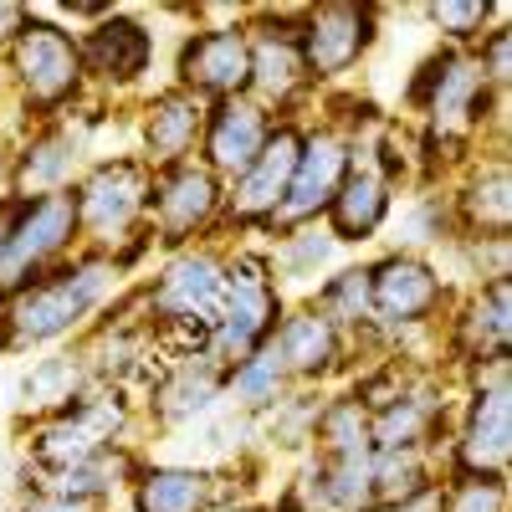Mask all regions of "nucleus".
<instances>
[{"mask_svg": "<svg viewBox=\"0 0 512 512\" xmlns=\"http://www.w3.org/2000/svg\"><path fill=\"white\" fill-rule=\"evenodd\" d=\"M446 512H507V482L497 477H441Z\"/></svg>", "mask_w": 512, "mask_h": 512, "instance_id": "obj_36", "label": "nucleus"}, {"mask_svg": "<svg viewBox=\"0 0 512 512\" xmlns=\"http://www.w3.org/2000/svg\"><path fill=\"white\" fill-rule=\"evenodd\" d=\"M308 303L333 318L338 328H344L354 344L359 338H369V262H349V267H333L313 292H308Z\"/></svg>", "mask_w": 512, "mask_h": 512, "instance_id": "obj_29", "label": "nucleus"}, {"mask_svg": "<svg viewBox=\"0 0 512 512\" xmlns=\"http://www.w3.org/2000/svg\"><path fill=\"white\" fill-rule=\"evenodd\" d=\"M359 512H384V507H359Z\"/></svg>", "mask_w": 512, "mask_h": 512, "instance_id": "obj_44", "label": "nucleus"}, {"mask_svg": "<svg viewBox=\"0 0 512 512\" xmlns=\"http://www.w3.org/2000/svg\"><path fill=\"white\" fill-rule=\"evenodd\" d=\"M303 128L308 123H297V118H277L267 149L251 159V169L241 180L226 185V210H221V231H216L221 246H226V231H236V236L272 231L277 210H282V195L292 185L297 154H303Z\"/></svg>", "mask_w": 512, "mask_h": 512, "instance_id": "obj_13", "label": "nucleus"}, {"mask_svg": "<svg viewBox=\"0 0 512 512\" xmlns=\"http://www.w3.org/2000/svg\"><path fill=\"white\" fill-rule=\"evenodd\" d=\"M0 103H11V72H6V52H0Z\"/></svg>", "mask_w": 512, "mask_h": 512, "instance_id": "obj_42", "label": "nucleus"}, {"mask_svg": "<svg viewBox=\"0 0 512 512\" xmlns=\"http://www.w3.org/2000/svg\"><path fill=\"white\" fill-rule=\"evenodd\" d=\"M303 11V6H297ZM297 11H272V6H251L246 11V36H251V88L272 118H292V108L313 93L303 47H297Z\"/></svg>", "mask_w": 512, "mask_h": 512, "instance_id": "obj_12", "label": "nucleus"}, {"mask_svg": "<svg viewBox=\"0 0 512 512\" xmlns=\"http://www.w3.org/2000/svg\"><path fill=\"white\" fill-rule=\"evenodd\" d=\"M349 164H354V139L333 118L303 128V154H297V169H292V185H287L282 210L272 221V236L292 231V226L323 221V210L333 205L338 185H344V175H349Z\"/></svg>", "mask_w": 512, "mask_h": 512, "instance_id": "obj_18", "label": "nucleus"}, {"mask_svg": "<svg viewBox=\"0 0 512 512\" xmlns=\"http://www.w3.org/2000/svg\"><path fill=\"white\" fill-rule=\"evenodd\" d=\"M11 195V134L0 128V200Z\"/></svg>", "mask_w": 512, "mask_h": 512, "instance_id": "obj_41", "label": "nucleus"}, {"mask_svg": "<svg viewBox=\"0 0 512 512\" xmlns=\"http://www.w3.org/2000/svg\"><path fill=\"white\" fill-rule=\"evenodd\" d=\"M267 256H272V272H277L282 292H287V287H308V292H313V287L333 272V262H338V241L328 236L323 221H313V226L277 231L272 246H267Z\"/></svg>", "mask_w": 512, "mask_h": 512, "instance_id": "obj_28", "label": "nucleus"}, {"mask_svg": "<svg viewBox=\"0 0 512 512\" xmlns=\"http://www.w3.org/2000/svg\"><path fill=\"white\" fill-rule=\"evenodd\" d=\"M379 128H384V123H379ZM395 205H400V185L384 175V164L374 159L369 134H359V139H354L349 175H344V185H338L333 205L323 210L328 236H333L338 246H364V241H374L384 226H390Z\"/></svg>", "mask_w": 512, "mask_h": 512, "instance_id": "obj_21", "label": "nucleus"}, {"mask_svg": "<svg viewBox=\"0 0 512 512\" xmlns=\"http://www.w3.org/2000/svg\"><path fill=\"white\" fill-rule=\"evenodd\" d=\"M118 262L103 251H72L67 262L41 272L36 282L0 297V354L52 349L82 338L118 297Z\"/></svg>", "mask_w": 512, "mask_h": 512, "instance_id": "obj_1", "label": "nucleus"}, {"mask_svg": "<svg viewBox=\"0 0 512 512\" xmlns=\"http://www.w3.org/2000/svg\"><path fill=\"white\" fill-rule=\"evenodd\" d=\"M272 349H277V359H282V369L297 390H328V379L349 374L354 338L303 297V303H292L282 313V323L272 328Z\"/></svg>", "mask_w": 512, "mask_h": 512, "instance_id": "obj_20", "label": "nucleus"}, {"mask_svg": "<svg viewBox=\"0 0 512 512\" xmlns=\"http://www.w3.org/2000/svg\"><path fill=\"white\" fill-rule=\"evenodd\" d=\"M441 472H446L441 451H425V446L374 451V507H395V502L415 497L420 487L441 482Z\"/></svg>", "mask_w": 512, "mask_h": 512, "instance_id": "obj_31", "label": "nucleus"}, {"mask_svg": "<svg viewBox=\"0 0 512 512\" xmlns=\"http://www.w3.org/2000/svg\"><path fill=\"white\" fill-rule=\"evenodd\" d=\"M456 303L436 256L384 251L369 262V338L384 354H405L410 338H431Z\"/></svg>", "mask_w": 512, "mask_h": 512, "instance_id": "obj_3", "label": "nucleus"}, {"mask_svg": "<svg viewBox=\"0 0 512 512\" xmlns=\"http://www.w3.org/2000/svg\"><path fill=\"white\" fill-rule=\"evenodd\" d=\"M77 52H82V72H88V93L103 98L134 93L154 67V26L113 6L103 21H93L77 36Z\"/></svg>", "mask_w": 512, "mask_h": 512, "instance_id": "obj_19", "label": "nucleus"}, {"mask_svg": "<svg viewBox=\"0 0 512 512\" xmlns=\"http://www.w3.org/2000/svg\"><path fill=\"white\" fill-rule=\"evenodd\" d=\"M139 472V451L134 446H108L77 466L62 472H26V487L36 497H72V502H108L113 492H123Z\"/></svg>", "mask_w": 512, "mask_h": 512, "instance_id": "obj_26", "label": "nucleus"}, {"mask_svg": "<svg viewBox=\"0 0 512 512\" xmlns=\"http://www.w3.org/2000/svg\"><path fill=\"white\" fill-rule=\"evenodd\" d=\"M221 400H226V364L216 354L164 359L139 395V420H149L154 431H195L200 420L221 410Z\"/></svg>", "mask_w": 512, "mask_h": 512, "instance_id": "obj_15", "label": "nucleus"}, {"mask_svg": "<svg viewBox=\"0 0 512 512\" xmlns=\"http://www.w3.org/2000/svg\"><path fill=\"white\" fill-rule=\"evenodd\" d=\"M149 185L154 169L139 154H108V159H88L82 180L67 190L72 210H77V231H82V251H103L118 256L128 246H139L149 236Z\"/></svg>", "mask_w": 512, "mask_h": 512, "instance_id": "obj_5", "label": "nucleus"}, {"mask_svg": "<svg viewBox=\"0 0 512 512\" xmlns=\"http://www.w3.org/2000/svg\"><path fill=\"white\" fill-rule=\"evenodd\" d=\"M26 11H31V6H16V0H0V52H6L11 41H16V31H21Z\"/></svg>", "mask_w": 512, "mask_h": 512, "instance_id": "obj_40", "label": "nucleus"}, {"mask_svg": "<svg viewBox=\"0 0 512 512\" xmlns=\"http://www.w3.org/2000/svg\"><path fill=\"white\" fill-rule=\"evenodd\" d=\"M205 113H210V103L180 93L175 82L159 88V93H149L139 118H134V128H139V149L134 154L149 169H169V164L195 159L200 154V134H205Z\"/></svg>", "mask_w": 512, "mask_h": 512, "instance_id": "obj_24", "label": "nucleus"}, {"mask_svg": "<svg viewBox=\"0 0 512 512\" xmlns=\"http://www.w3.org/2000/svg\"><path fill=\"white\" fill-rule=\"evenodd\" d=\"M379 41V6L369 0H323V6L297 11V47H303V67L313 88H333L344 82Z\"/></svg>", "mask_w": 512, "mask_h": 512, "instance_id": "obj_11", "label": "nucleus"}, {"mask_svg": "<svg viewBox=\"0 0 512 512\" xmlns=\"http://www.w3.org/2000/svg\"><path fill=\"white\" fill-rule=\"evenodd\" d=\"M6 72H11V103L21 113V128L72 118V108L88 98V72H82L77 36L52 16L26 11L16 41L6 47Z\"/></svg>", "mask_w": 512, "mask_h": 512, "instance_id": "obj_2", "label": "nucleus"}, {"mask_svg": "<svg viewBox=\"0 0 512 512\" xmlns=\"http://www.w3.org/2000/svg\"><path fill=\"white\" fill-rule=\"evenodd\" d=\"M72 251H82L72 195H36V200L11 195L6 246H0V297H11L16 287L36 282L41 272H52Z\"/></svg>", "mask_w": 512, "mask_h": 512, "instance_id": "obj_9", "label": "nucleus"}, {"mask_svg": "<svg viewBox=\"0 0 512 512\" xmlns=\"http://www.w3.org/2000/svg\"><path fill=\"white\" fill-rule=\"evenodd\" d=\"M441 349L451 354L446 374H461L472 364L512 359V277L466 287L451 313L441 318Z\"/></svg>", "mask_w": 512, "mask_h": 512, "instance_id": "obj_17", "label": "nucleus"}, {"mask_svg": "<svg viewBox=\"0 0 512 512\" xmlns=\"http://www.w3.org/2000/svg\"><path fill=\"white\" fill-rule=\"evenodd\" d=\"M175 88L200 98V103H226L246 98L251 88V36H246V11L216 26H195L180 52H175Z\"/></svg>", "mask_w": 512, "mask_h": 512, "instance_id": "obj_14", "label": "nucleus"}, {"mask_svg": "<svg viewBox=\"0 0 512 512\" xmlns=\"http://www.w3.org/2000/svg\"><path fill=\"white\" fill-rule=\"evenodd\" d=\"M395 246L390 251H420L431 256V246H451L456 241V221H451V200L446 190H415L405 205H395Z\"/></svg>", "mask_w": 512, "mask_h": 512, "instance_id": "obj_30", "label": "nucleus"}, {"mask_svg": "<svg viewBox=\"0 0 512 512\" xmlns=\"http://www.w3.org/2000/svg\"><path fill=\"white\" fill-rule=\"evenodd\" d=\"M420 16L436 26V36H446V47L472 52L497 21H507V6H492V0H436Z\"/></svg>", "mask_w": 512, "mask_h": 512, "instance_id": "obj_34", "label": "nucleus"}, {"mask_svg": "<svg viewBox=\"0 0 512 512\" xmlns=\"http://www.w3.org/2000/svg\"><path fill=\"white\" fill-rule=\"evenodd\" d=\"M287 390H297V384L287 379V369H282V359L272 349V338H267L256 354L226 364V400H221V410L246 415V420H262Z\"/></svg>", "mask_w": 512, "mask_h": 512, "instance_id": "obj_27", "label": "nucleus"}, {"mask_svg": "<svg viewBox=\"0 0 512 512\" xmlns=\"http://www.w3.org/2000/svg\"><path fill=\"white\" fill-rule=\"evenodd\" d=\"M88 384H93L88 359H82L77 344H72V349H52V354L31 359V364L16 374V384H11V400H16V415H21V425H26V420H41V415L72 405L82 390H88Z\"/></svg>", "mask_w": 512, "mask_h": 512, "instance_id": "obj_25", "label": "nucleus"}, {"mask_svg": "<svg viewBox=\"0 0 512 512\" xmlns=\"http://www.w3.org/2000/svg\"><path fill=\"white\" fill-rule=\"evenodd\" d=\"M451 251L461 256V267H466V277H472V287L512 277V241L507 236H456Z\"/></svg>", "mask_w": 512, "mask_h": 512, "instance_id": "obj_35", "label": "nucleus"}, {"mask_svg": "<svg viewBox=\"0 0 512 512\" xmlns=\"http://www.w3.org/2000/svg\"><path fill=\"white\" fill-rule=\"evenodd\" d=\"M139 425V405L128 390H113V384H88L72 405L26 420V472H62V466H77L108 446H128Z\"/></svg>", "mask_w": 512, "mask_h": 512, "instance_id": "obj_6", "label": "nucleus"}, {"mask_svg": "<svg viewBox=\"0 0 512 512\" xmlns=\"http://www.w3.org/2000/svg\"><path fill=\"white\" fill-rule=\"evenodd\" d=\"M216 512H272V507H262V502H231V507H216Z\"/></svg>", "mask_w": 512, "mask_h": 512, "instance_id": "obj_43", "label": "nucleus"}, {"mask_svg": "<svg viewBox=\"0 0 512 512\" xmlns=\"http://www.w3.org/2000/svg\"><path fill=\"white\" fill-rule=\"evenodd\" d=\"M472 57H477L482 77L492 82V93H507V88H512V26H507V21H497V26L477 41Z\"/></svg>", "mask_w": 512, "mask_h": 512, "instance_id": "obj_37", "label": "nucleus"}, {"mask_svg": "<svg viewBox=\"0 0 512 512\" xmlns=\"http://www.w3.org/2000/svg\"><path fill=\"white\" fill-rule=\"evenodd\" d=\"M451 221L456 236H512V164L507 149H482L477 159H466L451 185Z\"/></svg>", "mask_w": 512, "mask_h": 512, "instance_id": "obj_22", "label": "nucleus"}, {"mask_svg": "<svg viewBox=\"0 0 512 512\" xmlns=\"http://www.w3.org/2000/svg\"><path fill=\"white\" fill-rule=\"evenodd\" d=\"M461 384V405L446 436V472L441 477H497L507 482L512 461V359L472 364L451 374Z\"/></svg>", "mask_w": 512, "mask_h": 512, "instance_id": "obj_4", "label": "nucleus"}, {"mask_svg": "<svg viewBox=\"0 0 512 512\" xmlns=\"http://www.w3.org/2000/svg\"><path fill=\"white\" fill-rule=\"evenodd\" d=\"M251 461H139L128 482L134 512H216L231 502H251Z\"/></svg>", "mask_w": 512, "mask_h": 512, "instance_id": "obj_10", "label": "nucleus"}, {"mask_svg": "<svg viewBox=\"0 0 512 512\" xmlns=\"http://www.w3.org/2000/svg\"><path fill=\"white\" fill-rule=\"evenodd\" d=\"M323 400H328V390H287L262 420H251L256 441H267L272 451H308Z\"/></svg>", "mask_w": 512, "mask_h": 512, "instance_id": "obj_32", "label": "nucleus"}, {"mask_svg": "<svg viewBox=\"0 0 512 512\" xmlns=\"http://www.w3.org/2000/svg\"><path fill=\"white\" fill-rule=\"evenodd\" d=\"M277 118L256 103V98H226V103H210L205 113V134H200V164L210 169V175H221L226 185L241 180L251 159L267 149Z\"/></svg>", "mask_w": 512, "mask_h": 512, "instance_id": "obj_23", "label": "nucleus"}, {"mask_svg": "<svg viewBox=\"0 0 512 512\" xmlns=\"http://www.w3.org/2000/svg\"><path fill=\"white\" fill-rule=\"evenodd\" d=\"M221 210H226V180L210 175L200 159L154 169L149 185V241L169 256L185 251L195 241H216L221 231Z\"/></svg>", "mask_w": 512, "mask_h": 512, "instance_id": "obj_8", "label": "nucleus"}, {"mask_svg": "<svg viewBox=\"0 0 512 512\" xmlns=\"http://www.w3.org/2000/svg\"><path fill=\"white\" fill-rule=\"evenodd\" d=\"M282 313H287V292L272 272L267 246H226V297L216 323H210V354L221 364L256 354L282 323Z\"/></svg>", "mask_w": 512, "mask_h": 512, "instance_id": "obj_7", "label": "nucleus"}, {"mask_svg": "<svg viewBox=\"0 0 512 512\" xmlns=\"http://www.w3.org/2000/svg\"><path fill=\"white\" fill-rule=\"evenodd\" d=\"M359 451H374V441H369V410L349 390L328 395L323 410H318V425H313L308 456H359Z\"/></svg>", "mask_w": 512, "mask_h": 512, "instance_id": "obj_33", "label": "nucleus"}, {"mask_svg": "<svg viewBox=\"0 0 512 512\" xmlns=\"http://www.w3.org/2000/svg\"><path fill=\"white\" fill-rule=\"evenodd\" d=\"M82 169H88V128L77 118H52L31 123L11 139V195L36 200V195H67Z\"/></svg>", "mask_w": 512, "mask_h": 512, "instance_id": "obj_16", "label": "nucleus"}, {"mask_svg": "<svg viewBox=\"0 0 512 512\" xmlns=\"http://www.w3.org/2000/svg\"><path fill=\"white\" fill-rule=\"evenodd\" d=\"M16 512H103V502H72V497H36V492H26Z\"/></svg>", "mask_w": 512, "mask_h": 512, "instance_id": "obj_38", "label": "nucleus"}, {"mask_svg": "<svg viewBox=\"0 0 512 512\" xmlns=\"http://www.w3.org/2000/svg\"><path fill=\"white\" fill-rule=\"evenodd\" d=\"M384 512H446V502H441V482L420 487L415 497H405V502H395V507H384Z\"/></svg>", "mask_w": 512, "mask_h": 512, "instance_id": "obj_39", "label": "nucleus"}]
</instances>
